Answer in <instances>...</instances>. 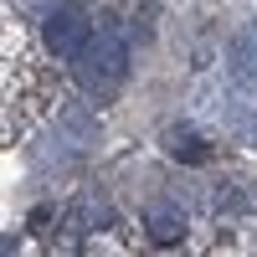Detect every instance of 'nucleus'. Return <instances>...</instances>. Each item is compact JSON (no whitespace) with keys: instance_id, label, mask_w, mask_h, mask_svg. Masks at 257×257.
I'll return each instance as SVG.
<instances>
[{"instance_id":"1","label":"nucleus","mask_w":257,"mask_h":257,"mask_svg":"<svg viewBox=\"0 0 257 257\" xmlns=\"http://www.w3.org/2000/svg\"><path fill=\"white\" fill-rule=\"evenodd\" d=\"M11 52H6V134L21 139L26 123L41 118L57 98V77L41 67V62H26V47H21V26L11 21Z\"/></svg>"},{"instance_id":"2","label":"nucleus","mask_w":257,"mask_h":257,"mask_svg":"<svg viewBox=\"0 0 257 257\" xmlns=\"http://www.w3.org/2000/svg\"><path fill=\"white\" fill-rule=\"evenodd\" d=\"M128 77V41L118 31H98L88 47L77 52V82L93 103H108Z\"/></svg>"},{"instance_id":"3","label":"nucleus","mask_w":257,"mask_h":257,"mask_svg":"<svg viewBox=\"0 0 257 257\" xmlns=\"http://www.w3.org/2000/svg\"><path fill=\"white\" fill-rule=\"evenodd\" d=\"M88 41H93V26H88V16L77 6H57L47 21H41V47L52 57H77Z\"/></svg>"},{"instance_id":"4","label":"nucleus","mask_w":257,"mask_h":257,"mask_svg":"<svg viewBox=\"0 0 257 257\" xmlns=\"http://www.w3.org/2000/svg\"><path fill=\"white\" fill-rule=\"evenodd\" d=\"M144 231H149V242L155 247H175L185 237V216H180V206H155L144 216Z\"/></svg>"},{"instance_id":"5","label":"nucleus","mask_w":257,"mask_h":257,"mask_svg":"<svg viewBox=\"0 0 257 257\" xmlns=\"http://www.w3.org/2000/svg\"><path fill=\"white\" fill-rule=\"evenodd\" d=\"M165 149H170V155H175L180 165H206V160H211V144L196 134V128H185V123L165 134Z\"/></svg>"},{"instance_id":"6","label":"nucleus","mask_w":257,"mask_h":257,"mask_svg":"<svg viewBox=\"0 0 257 257\" xmlns=\"http://www.w3.org/2000/svg\"><path fill=\"white\" fill-rule=\"evenodd\" d=\"M41 226H52V206H36L31 211V231H41Z\"/></svg>"}]
</instances>
